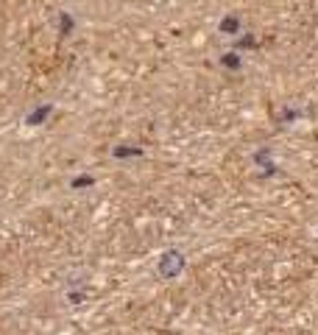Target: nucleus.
<instances>
[{
  "label": "nucleus",
  "mask_w": 318,
  "mask_h": 335,
  "mask_svg": "<svg viewBox=\"0 0 318 335\" xmlns=\"http://www.w3.org/2000/svg\"><path fill=\"white\" fill-rule=\"evenodd\" d=\"M184 271V257H181L179 251H165L162 260H159V274L162 276H179Z\"/></svg>",
  "instance_id": "1"
},
{
  "label": "nucleus",
  "mask_w": 318,
  "mask_h": 335,
  "mask_svg": "<svg viewBox=\"0 0 318 335\" xmlns=\"http://www.w3.org/2000/svg\"><path fill=\"white\" fill-rule=\"evenodd\" d=\"M48 115H50V106H39V109H36V112H31V115H28V123H31V126L42 123V120L48 118Z\"/></svg>",
  "instance_id": "2"
},
{
  "label": "nucleus",
  "mask_w": 318,
  "mask_h": 335,
  "mask_svg": "<svg viewBox=\"0 0 318 335\" xmlns=\"http://www.w3.org/2000/svg\"><path fill=\"white\" fill-rule=\"evenodd\" d=\"M237 28H240V23H237V17H226V20H223V23H221V31H223V34H234V31H237Z\"/></svg>",
  "instance_id": "3"
},
{
  "label": "nucleus",
  "mask_w": 318,
  "mask_h": 335,
  "mask_svg": "<svg viewBox=\"0 0 318 335\" xmlns=\"http://www.w3.org/2000/svg\"><path fill=\"white\" fill-rule=\"evenodd\" d=\"M140 148H114V156H140Z\"/></svg>",
  "instance_id": "4"
},
{
  "label": "nucleus",
  "mask_w": 318,
  "mask_h": 335,
  "mask_svg": "<svg viewBox=\"0 0 318 335\" xmlns=\"http://www.w3.org/2000/svg\"><path fill=\"white\" fill-rule=\"evenodd\" d=\"M223 65H226V67H240V59H237L234 53H226V56H223Z\"/></svg>",
  "instance_id": "5"
},
{
  "label": "nucleus",
  "mask_w": 318,
  "mask_h": 335,
  "mask_svg": "<svg viewBox=\"0 0 318 335\" xmlns=\"http://www.w3.org/2000/svg\"><path fill=\"white\" fill-rule=\"evenodd\" d=\"M70 28H73V20L67 14H61V34H70Z\"/></svg>",
  "instance_id": "6"
},
{
  "label": "nucleus",
  "mask_w": 318,
  "mask_h": 335,
  "mask_svg": "<svg viewBox=\"0 0 318 335\" xmlns=\"http://www.w3.org/2000/svg\"><path fill=\"white\" fill-rule=\"evenodd\" d=\"M92 185V179L90 176H81V179H73V187H90Z\"/></svg>",
  "instance_id": "7"
}]
</instances>
